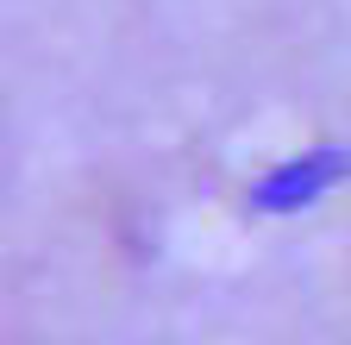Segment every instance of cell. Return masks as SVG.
Masks as SVG:
<instances>
[{"instance_id":"6da1fadb","label":"cell","mask_w":351,"mask_h":345,"mask_svg":"<svg viewBox=\"0 0 351 345\" xmlns=\"http://www.w3.org/2000/svg\"><path fill=\"white\" fill-rule=\"evenodd\" d=\"M345 176V157L339 151H314L307 163H289V169H276L270 182L257 189V201L263 207H295V201H314L326 182H339Z\"/></svg>"}]
</instances>
